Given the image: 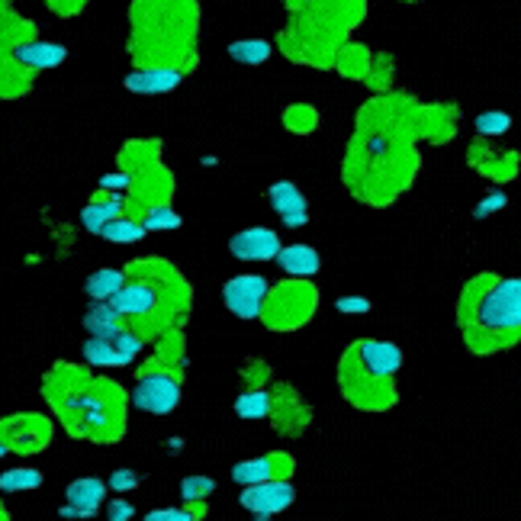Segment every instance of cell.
Instances as JSON below:
<instances>
[{"instance_id":"obj_1","label":"cell","mask_w":521,"mask_h":521,"mask_svg":"<svg viewBox=\"0 0 521 521\" xmlns=\"http://www.w3.org/2000/svg\"><path fill=\"white\" fill-rule=\"evenodd\" d=\"M477 300H467L463 306H470L473 325L479 335L499 338V335H518L521 331V277H486L479 280Z\"/></svg>"},{"instance_id":"obj_2","label":"cell","mask_w":521,"mask_h":521,"mask_svg":"<svg viewBox=\"0 0 521 521\" xmlns=\"http://www.w3.org/2000/svg\"><path fill=\"white\" fill-rule=\"evenodd\" d=\"M135 409L152 412V415H168L181 403V386L171 374H145L133 389Z\"/></svg>"},{"instance_id":"obj_3","label":"cell","mask_w":521,"mask_h":521,"mask_svg":"<svg viewBox=\"0 0 521 521\" xmlns=\"http://www.w3.org/2000/svg\"><path fill=\"white\" fill-rule=\"evenodd\" d=\"M222 300H226V306L238 319H257L265 312L267 302V280L257 277V274H245V277L228 280L226 290H222Z\"/></svg>"},{"instance_id":"obj_4","label":"cell","mask_w":521,"mask_h":521,"mask_svg":"<svg viewBox=\"0 0 521 521\" xmlns=\"http://www.w3.org/2000/svg\"><path fill=\"white\" fill-rule=\"evenodd\" d=\"M296 489L286 479H265L242 492V506L255 515H277L293 502Z\"/></svg>"},{"instance_id":"obj_5","label":"cell","mask_w":521,"mask_h":521,"mask_svg":"<svg viewBox=\"0 0 521 521\" xmlns=\"http://www.w3.org/2000/svg\"><path fill=\"white\" fill-rule=\"evenodd\" d=\"M354 358H358V364L367 370V374L380 377V380H389V377L403 367V351H399L393 341H360V345L354 348Z\"/></svg>"},{"instance_id":"obj_6","label":"cell","mask_w":521,"mask_h":521,"mask_svg":"<svg viewBox=\"0 0 521 521\" xmlns=\"http://www.w3.org/2000/svg\"><path fill=\"white\" fill-rule=\"evenodd\" d=\"M228 248L242 261H271L280 255V238L271 228H245V232L232 236Z\"/></svg>"},{"instance_id":"obj_7","label":"cell","mask_w":521,"mask_h":521,"mask_svg":"<svg viewBox=\"0 0 521 521\" xmlns=\"http://www.w3.org/2000/svg\"><path fill=\"white\" fill-rule=\"evenodd\" d=\"M103 496H107V486L94 477L74 479L68 486V508H61V515L68 518H78V515H94L103 506Z\"/></svg>"},{"instance_id":"obj_8","label":"cell","mask_w":521,"mask_h":521,"mask_svg":"<svg viewBox=\"0 0 521 521\" xmlns=\"http://www.w3.org/2000/svg\"><path fill=\"white\" fill-rule=\"evenodd\" d=\"M267 197H271V206L277 209L280 216H284L286 226H306L309 219V203L306 197H302L300 191H296L293 184H286V181H280V184H274L271 191H267Z\"/></svg>"},{"instance_id":"obj_9","label":"cell","mask_w":521,"mask_h":521,"mask_svg":"<svg viewBox=\"0 0 521 521\" xmlns=\"http://www.w3.org/2000/svg\"><path fill=\"white\" fill-rule=\"evenodd\" d=\"M177 84H181V71H177V68H142V71H133L126 78V88L133 90V94H145V97L168 94Z\"/></svg>"},{"instance_id":"obj_10","label":"cell","mask_w":521,"mask_h":521,"mask_svg":"<svg viewBox=\"0 0 521 521\" xmlns=\"http://www.w3.org/2000/svg\"><path fill=\"white\" fill-rule=\"evenodd\" d=\"M14 59L20 61L23 68H36V71H45V68H55L68 59L65 45L55 42H20L14 49Z\"/></svg>"},{"instance_id":"obj_11","label":"cell","mask_w":521,"mask_h":521,"mask_svg":"<svg viewBox=\"0 0 521 521\" xmlns=\"http://www.w3.org/2000/svg\"><path fill=\"white\" fill-rule=\"evenodd\" d=\"M84 329L90 331V338H116L123 331V312L113 302L97 300L94 306L84 312Z\"/></svg>"},{"instance_id":"obj_12","label":"cell","mask_w":521,"mask_h":521,"mask_svg":"<svg viewBox=\"0 0 521 521\" xmlns=\"http://www.w3.org/2000/svg\"><path fill=\"white\" fill-rule=\"evenodd\" d=\"M154 290L148 284H126L123 290H116V293L110 296L113 306L123 312V316H145V312H152L154 309Z\"/></svg>"},{"instance_id":"obj_13","label":"cell","mask_w":521,"mask_h":521,"mask_svg":"<svg viewBox=\"0 0 521 521\" xmlns=\"http://www.w3.org/2000/svg\"><path fill=\"white\" fill-rule=\"evenodd\" d=\"M277 261H280V267H284V274H290V277H312V274H319V265H322L316 248H309V245L280 248Z\"/></svg>"},{"instance_id":"obj_14","label":"cell","mask_w":521,"mask_h":521,"mask_svg":"<svg viewBox=\"0 0 521 521\" xmlns=\"http://www.w3.org/2000/svg\"><path fill=\"white\" fill-rule=\"evenodd\" d=\"M84 358L94 367H123V364H129L113 338H90V341H84Z\"/></svg>"},{"instance_id":"obj_15","label":"cell","mask_w":521,"mask_h":521,"mask_svg":"<svg viewBox=\"0 0 521 521\" xmlns=\"http://www.w3.org/2000/svg\"><path fill=\"white\" fill-rule=\"evenodd\" d=\"M119 213H123V200L113 197V200H107V203H90L88 209L81 213V222H84L88 232L103 236V228L110 226L113 219H119Z\"/></svg>"},{"instance_id":"obj_16","label":"cell","mask_w":521,"mask_h":521,"mask_svg":"<svg viewBox=\"0 0 521 521\" xmlns=\"http://www.w3.org/2000/svg\"><path fill=\"white\" fill-rule=\"evenodd\" d=\"M123 286H126L123 271H116V267H103V271L90 274L84 290H88V296H94V300H110L116 290H123Z\"/></svg>"},{"instance_id":"obj_17","label":"cell","mask_w":521,"mask_h":521,"mask_svg":"<svg viewBox=\"0 0 521 521\" xmlns=\"http://www.w3.org/2000/svg\"><path fill=\"white\" fill-rule=\"evenodd\" d=\"M232 479L242 486H255L265 483V479H274V461L271 457H257V461H245L232 467Z\"/></svg>"},{"instance_id":"obj_18","label":"cell","mask_w":521,"mask_h":521,"mask_svg":"<svg viewBox=\"0 0 521 521\" xmlns=\"http://www.w3.org/2000/svg\"><path fill=\"white\" fill-rule=\"evenodd\" d=\"M228 55L242 65H261V61L271 59V42L267 39H238V42L228 45Z\"/></svg>"},{"instance_id":"obj_19","label":"cell","mask_w":521,"mask_h":521,"mask_svg":"<svg viewBox=\"0 0 521 521\" xmlns=\"http://www.w3.org/2000/svg\"><path fill=\"white\" fill-rule=\"evenodd\" d=\"M42 486V473L30 470V467H16V470H7L0 477V489L4 492H26V489H39Z\"/></svg>"},{"instance_id":"obj_20","label":"cell","mask_w":521,"mask_h":521,"mask_svg":"<svg viewBox=\"0 0 521 521\" xmlns=\"http://www.w3.org/2000/svg\"><path fill=\"white\" fill-rule=\"evenodd\" d=\"M236 412L242 419H265L271 412V396L265 389H255V393H245V396L236 399Z\"/></svg>"},{"instance_id":"obj_21","label":"cell","mask_w":521,"mask_h":521,"mask_svg":"<svg viewBox=\"0 0 521 521\" xmlns=\"http://www.w3.org/2000/svg\"><path fill=\"white\" fill-rule=\"evenodd\" d=\"M148 228L142 226V222H133V219H113L110 226L103 228V238H110V242H139V238H145Z\"/></svg>"},{"instance_id":"obj_22","label":"cell","mask_w":521,"mask_h":521,"mask_svg":"<svg viewBox=\"0 0 521 521\" xmlns=\"http://www.w3.org/2000/svg\"><path fill=\"white\" fill-rule=\"evenodd\" d=\"M142 226L148 228V232H171V228L181 226V216L171 209V206H154L152 213L145 216V222Z\"/></svg>"},{"instance_id":"obj_23","label":"cell","mask_w":521,"mask_h":521,"mask_svg":"<svg viewBox=\"0 0 521 521\" xmlns=\"http://www.w3.org/2000/svg\"><path fill=\"white\" fill-rule=\"evenodd\" d=\"M508 126H512V116L502 110H489V113H479L477 116L479 135H502V133H508Z\"/></svg>"},{"instance_id":"obj_24","label":"cell","mask_w":521,"mask_h":521,"mask_svg":"<svg viewBox=\"0 0 521 521\" xmlns=\"http://www.w3.org/2000/svg\"><path fill=\"white\" fill-rule=\"evenodd\" d=\"M213 489H216V483L209 477H187L184 483H181V496H184L187 502L203 499V496H209Z\"/></svg>"},{"instance_id":"obj_25","label":"cell","mask_w":521,"mask_h":521,"mask_svg":"<svg viewBox=\"0 0 521 521\" xmlns=\"http://www.w3.org/2000/svg\"><path fill=\"white\" fill-rule=\"evenodd\" d=\"M113 341H116V348H119V351H123V358H126V360H133L135 354L142 351V341L133 335V331H126V329L119 331V335L113 338Z\"/></svg>"},{"instance_id":"obj_26","label":"cell","mask_w":521,"mask_h":521,"mask_svg":"<svg viewBox=\"0 0 521 521\" xmlns=\"http://www.w3.org/2000/svg\"><path fill=\"white\" fill-rule=\"evenodd\" d=\"M145 521H193V515L184 508H158V512H148Z\"/></svg>"},{"instance_id":"obj_27","label":"cell","mask_w":521,"mask_h":521,"mask_svg":"<svg viewBox=\"0 0 521 521\" xmlns=\"http://www.w3.org/2000/svg\"><path fill=\"white\" fill-rule=\"evenodd\" d=\"M110 486H113V489H119V492L135 489V486H139V473H135V470H116L110 477Z\"/></svg>"},{"instance_id":"obj_28","label":"cell","mask_w":521,"mask_h":521,"mask_svg":"<svg viewBox=\"0 0 521 521\" xmlns=\"http://www.w3.org/2000/svg\"><path fill=\"white\" fill-rule=\"evenodd\" d=\"M502 206H506V193L496 191V193H489V200H483V203L473 209V216H479V219H483V216L496 213V209H502Z\"/></svg>"},{"instance_id":"obj_29","label":"cell","mask_w":521,"mask_h":521,"mask_svg":"<svg viewBox=\"0 0 521 521\" xmlns=\"http://www.w3.org/2000/svg\"><path fill=\"white\" fill-rule=\"evenodd\" d=\"M335 306L341 309V312H367L370 300H364V296H341Z\"/></svg>"},{"instance_id":"obj_30","label":"cell","mask_w":521,"mask_h":521,"mask_svg":"<svg viewBox=\"0 0 521 521\" xmlns=\"http://www.w3.org/2000/svg\"><path fill=\"white\" fill-rule=\"evenodd\" d=\"M107 518H110V521H129V518H133V506H129L126 499L110 502V512H107Z\"/></svg>"},{"instance_id":"obj_31","label":"cell","mask_w":521,"mask_h":521,"mask_svg":"<svg viewBox=\"0 0 521 521\" xmlns=\"http://www.w3.org/2000/svg\"><path fill=\"white\" fill-rule=\"evenodd\" d=\"M129 184V177L126 174H110V177H103V187H126Z\"/></svg>"},{"instance_id":"obj_32","label":"cell","mask_w":521,"mask_h":521,"mask_svg":"<svg viewBox=\"0 0 521 521\" xmlns=\"http://www.w3.org/2000/svg\"><path fill=\"white\" fill-rule=\"evenodd\" d=\"M7 454V444H4V438H0V457Z\"/></svg>"}]
</instances>
